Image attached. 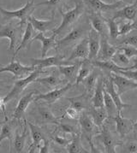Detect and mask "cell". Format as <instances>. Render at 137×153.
<instances>
[{
	"instance_id": "obj_49",
	"label": "cell",
	"mask_w": 137,
	"mask_h": 153,
	"mask_svg": "<svg viewBox=\"0 0 137 153\" xmlns=\"http://www.w3.org/2000/svg\"><path fill=\"white\" fill-rule=\"evenodd\" d=\"M61 2V0H46L41 3H39L36 4V6H40V5H46L48 7H55L57 6L59 3Z\"/></svg>"
},
{
	"instance_id": "obj_35",
	"label": "cell",
	"mask_w": 137,
	"mask_h": 153,
	"mask_svg": "<svg viewBox=\"0 0 137 153\" xmlns=\"http://www.w3.org/2000/svg\"><path fill=\"white\" fill-rule=\"evenodd\" d=\"M2 125L3 126L0 131V146L3 140L8 139L10 141H12L14 138V128L12 125L8 122V120H5Z\"/></svg>"
},
{
	"instance_id": "obj_28",
	"label": "cell",
	"mask_w": 137,
	"mask_h": 153,
	"mask_svg": "<svg viewBox=\"0 0 137 153\" xmlns=\"http://www.w3.org/2000/svg\"><path fill=\"white\" fill-rule=\"evenodd\" d=\"M27 134H28V128H27V125L25 124L22 134H19L18 133H16L14 134V138H13L12 140V151H10V152L17 153L23 152V149H24V146H25Z\"/></svg>"
},
{
	"instance_id": "obj_19",
	"label": "cell",
	"mask_w": 137,
	"mask_h": 153,
	"mask_svg": "<svg viewBox=\"0 0 137 153\" xmlns=\"http://www.w3.org/2000/svg\"><path fill=\"white\" fill-rule=\"evenodd\" d=\"M35 93L36 92H31L28 94L24 95L22 98H21L19 100V103L16 105V109L14 110L13 112L12 117L15 118V119H17V120H20L22 119L24 114H25L26 110L28 109V105L31 104L32 101L34 100V97H35Z\"/></svg>"
},
{
	"instance_id": "obj_20",
	"label": "cell",
	"mask_w": 137,
	"mask_h": 153,
	"mask_svg": "<svg viewBox=\"0 0 137 153\" xmlns=\"http://www.w3.org/2000/svg\"><path fill=\"white\" fill-rule=\"evenodd\" d=\"M118 47L109 43L107 37L101 36L100 38V47L97 57L99 60H111L113 55L117 52Z\"/></svg>"
},
{
	"instance_id": "obj_3",
	"label": "cell",
	"mask_w": 137,
	"mask_h": 153,
	"mask_svg": "<svg viewBox=\"0 0 137 153\" xmlns=\"http://www.w3.org/2000/svg\"><path fill=\"white\" fill-rule=\"evenodd\" d=\"M35 10V5L34 3V0L32 1H28L24 6L16 10L10 11L4 10L0 7V13L4 16L5 20H10L12 18H17L20 20L17 25L22 27L23 25L28 22V20L32 16Z\"/></svg>"
},
{
	"instance_id": "obj_39",
	"label": "cell",
	"mask_w": 137,
	"mask_h": 153,
	"mask_svg": "<svg viewBox=\"0 0 137 153\" xmlns=\"http://www.w3.org/2000/svg\"><path fill=\"white\" fill-rule=\"evenodd\" d=\"M105 20L108 27V34L113 39H118L119 37V27L115 19L105 18Z\"/></svg>"
},
{
	"instance_id": "obj_55",
	"label": "cell",
	"mask_w": 137,
	"mask_h": 153,
	"mask_svg": "<svg viewBox=\"0 0 137 153\" xmlns=\"http://www.w3.org/2000/svg\"><path fill=\"white\" fill-rule=\"evenodd\" d=\"M135 3H136V4H137V0H136V1H135Z\"/></svg>"
},
{
	"instance_id": "obj_57",
	"label": "cell",
	"mask_w": 137,
	"mask_h": 153,
	"mask_svg": "<svg viewBox=\"0 0 137 153\" xmlns=\"http://www.w3.org/2000/svg\"><path fill=\"white\" fill-rule=\"evenodd\" d=\"M0 85H1V83H0Z\"/></svg>"
},
{
	"instance_id": "obj_32",
	"label": "cell",
	"mask_w": 137,
	"mask_h": 153,
	"mask_svg": "<svg viewBox=\"0 0 137 153\" xmlns=\"http://www.w3.org/2000/svg\"><path fill=\"white\" fill-rule=\"evenodd\" d=\"M104 107L108 114V117L113 118L118 112L113 99L110 96V94L105 90V88H104Z\"/></svg>"
},
{
	"instance_id": "obj_27",
	"label": "cell",
	"mask_w": 137,
	"mask_h": 153,
	"mask_svg": "<svg viewBox=\"0 0 137 153\" xmlns=\"http://www.w3.org/2000/svg\"><path fill=\"white\" fill-rule=\"evenodd\" d=\"M88 114L92 117L94 124L99 128H101L104 125L105 121L108 118V114L105 107H100V108L93 107Z\"/></svg>"
},
{
	"instance_id": "obj_12",
	"label": "cell",
	"mask_w": 137,
	"mask_h": 153,
	"mask_svg": "<svg viewBox=\"0 0 137 153\" xmlns=\"http://www.w3.org/2000/svg\"><path fill=\"white\" fill-rule=\"evenodd\" d=\"M63 56L56 55L49 57H42L41 59L37 58H30L29 60L31 61L33 66H36L39 68L48 67H55V66H60L63 64H67L68 62L63 60Z\"/></svg>"
},
{
	"instance_id": "obj_45",
	"label": "cell",
	"mask_w": 137,
	"mask_h": 153,
	"mask_svg": "<svg viewBox=\"0 0 137 153\" xmlns=\"http://www.w3.org/2000/svg\"><path fill=\"white\" fill-rule=\"evenodd\" d=\"M120 44L121 45H130L137 47V33L126 36L123 39H121Z\"/></svg>"
},
{
	"instance_id": "obj_52",
	"label": "cell",
	"mask_w": 137,
	"mask_h": 153,
	"mask_svg": "<svg viewBox=\"0 0 137 153\" xmlns=\"http://www.w3.org/2000/svg\"><path fill=\"white\" fill-rule=\"evenodd\" d=\"M133 130H135L136 132H137V122L136 123H134V128Z\"/></svg>"
},
{
	"instance_id": "obj_37",
	"label": "cell",
	"mask_w": 137,
	"mask_h": 153,
	"mask_svg": "<svg viewBox=\"0 0 137 153\" xmlns=\"http://www.w3.org/2000/svg\"><path fill=\"white\" fill-rule=\"evenodd\" d=\"M35 81H38L41 84H44V85L50 86V87H56L58 85H60L61 83H63L64 80L59 79V77H57L55 74H51V75L43 77V78H37V80Z\"/></svg>"
},
{
	"instance_id": "obj_10",
	"label": "cell",
	"mask_w": 137,
	"mask_h": 153,
	"mask_svg": "<svg viewBox=\"0 0 137 153\" xmlns=\"http://www.w3.org/2000/svg\"><path fill=\"white\" fill-rule=\"evenodd\" d=\"M110 76L112 77L113 84L117 88V91L119 93V95L124 93L127 91L136 88V82L131 80L130 79L125 77L122 74L112 72L110 74Z\"/></svg>"
},
{
	"instance_id": "obj_8",
	"label": "cell",
	"mask_w": 137,
	"mask_h": 153,
	"mask_svg": "<svg viewBox=\"0 0 137 153\" xmlns=\"http://www.w3.org/2000/svg\"><path fill=\"white\" fill-rule=\"evenodd\" d=\"M22 33V27L16 24L14 26L11 23L3 26L0 28V38H7L10 40V46L9 50L13 51L15 48L17 39L21 36Z\"/></svg>"
},
{
	"instance_id": "obj_47",
	"label": "cell",
	"mask_w": 137,
	"mask_h": 153,
	"mask_svg": "<svg viewBox=\"0 0 137 153\" xmlns=\"http://www.w3.org/2000/svg\"><path fill=\"white\" fill-rule=\"evenodd\" d=\"M80 112L78 111V110H76L74 108H72V107H69L68 108L66 111H65V115H66V117L69 118V119H73V120H76V119H78L79 117H80Z\"/></svg>"
},
{
	"instance_id": "obj_36",
	"label": "cell",
	"mask_w": 137,
	"mask_h": 153,
	"mask_svg": "<svg viewBox=\"0 0 137 153\" xmlns=\"http://www.w3.org/2000/svg\"><path fill=\"white\" fill-rule=\"evenodd\" d=\"M67 100L69 101V103H70V107L78 110L80 113L85 110L87 107V99L85 98L84 95L73 98H67Z\"/></svg>"
},
{
	"instance_id": "obj_6",
	"label": "cell",
	"mask_w": 137,
	"mask_h": 153,
	"mask_svg": "<svg viewBox=\"0 0 137 153\" xmlns=\"http://www.w3.org/2000/svg\"><path fill=\"white\" fill-rule=\"evenodd\" d=\"M87 31L88 29H87V25H80V26L75 27L66 36L63 37L59 41H57V46L64 47L69 45H72L73 43H75L76 41L80 40L85 37Z\"/></svg>"
},
{
	"instance_id": "obj_40",
	"label": "cell",
	"mask_w": 137,
	"mask_h": 153,
	"mask_svg": "<svg viewBox=\"0 0 137 153\" xmlns=\"http://www.w3.org/2000/svg\"><path fill=\"white\" fill-rule=\"evenodd\" d=\"M137 28V22L136 21H132L124 23L121 27H119V36L127 35L129 33H130L133 30Z\"/></svg>"
},
{
	"instance_id": "obj_26",
	"label": "cell",
	"mask_w": 137,
	"mask_h": 153,
	"mask_svg": "<svg viewBox=\"0 0 137 153\" xmlns=\"http://www.w3.org/2000/svg\"><path fill=\"white\" fill-rule=\"evenodd\" d=\"M88 60V59H87ZM90 62V64L94 67L97 68L101 70H105V71H108L110 73H116L118 70L123 69L124 68H121L118 66L117 64H115L112 60H88Z\"/></svg>"
},
{
	"instance_id": "obj_7",
	"label": "cell",
	"mask_w": 137,
	"mask_h": 153,
	"mask_svg": "<svg viewBox=\"0 0 137 153\" xmlns=\"http://www.w3.org/2000/svg\"><path fill=\"white\" fill-rule=\"evenodd\" d=\"M36 68H37L36 66H33V65L32 66H24L20 62L15 61L14 58H12L10 64L0 68V74L4 73V72H10V73H12L16 77L21 78V77H23L26 74L31 73L32 71H34Z\"/></svg>"
},
{
	"instance_id": "obj_30",
	"label": "cell",
	"mask_w": 137,
	"mask_h": 153,
	"mask_svg": "<svg viewBox=\"0 0 137 153\" xmlns=\"http://www.w3.org/2000/svg\"><path fill=\"white\" fill-rule=\"evenodd\" d=\"M39 113L41 117L42 123L45 124H55L57 125L59 124V118L55 117L53 113L48 108L46 107H39Z\"/></svg>"
},
{
	"instance_id": "obj_5",
	"label": "cell",
	"mask_w": 137,
	"mask_h": 153,
	"mask_svg": "<svg viewBox=\"0 0 137 153\" xmlns=\"http://www.w3.org/2000/svg\"><path fill=\"white\" fill-rule=\"evenodd\" d=\"M101 132L98 136H96V139L103 144L105 148V152L106 153H116V148L118 146H122V143H120L117 138L113 135L112 132L106 126L101 127Z\"/></svg>"
},
{
	"instance_id": "obj_14",
	"label": "cell",
	"mask_w": 137,
	"mask_h": 153,
	"mask_svg": "<svg viewBox=\"0 0 137 153\" xmlns=\"http://www.w3.org/2000/svg\"><path fill=\"white\" fill-rule=\"evenodd\" d=\"M57 35L55 33H53L52 35L49 38L45 37L44 35V33H37L35 36L32 39L31 44L38 40L40 41L42 44V47H41V57H45V56L47 55V52L51 49H56V47L57 46L56 40Z\"/></svg>"
},
{
	"instance_id": "obj_38",
	"label": "cell",
	"mask_w": 137,
	"mask_h": 153,
	"mask_svg": "<svg viewBox=\"0 0 137 153\" xmlns=\"http://www.w3.org/2000/svg\"><path fill=\"white\" fill-rule=\"evenodd\" d=\"M115 64H117L118 66L121 68H126L130 63V59L129 57H127L126 56L120 51L118 49L117 52L113 55V56L111 59Z\"/></svg>"
},
{
	"instance_id": "obj_51",
	"label": "cell",
	"mask_w": 137,
	"mask_h": 153,
	"mask_svg": "<svg viewBox=\"0 0 137 153\" xmlns=\"http://www.w3.org/2000/svg\"><path fill=\"white\" fill-rule=\"evenodd\" d=\"M127 69H137V56L136 58L134 60V64L130 66V67H126L124 68L122 70H127Z\"/></svg>"
},
{
	"instance_id": "obj_11",
	"label": "cell",
	"mask_w": 137,
	"mask_h": 153,
	"mask_svg": "<svg viewBox=\"0 0 137 153\" xmlns=\"http://www.w3.org/2000/svg\"><path fill=\"white\" fill-rule=\"evenodd\" d=\"M83 2L96 12H106L110 10H114L125 5L124 2L121 0L113 4H106L102 0H83Z\"/></svg>"
},
{
	"instance_id": "obj_29",
	"label": "cell",
	"mask_w": 137,
	"mask_h": 153,
	"mask_svg": "<svg viewBox=\"0 0 137 153\" xmlns=\"http://www.w3.org/2000/svg\"><path fill=\"white\" fill-rule=\"evenodd\" d=\"M33 34H34V27H33L31 23L29 22H27V27H26L25 32H24L23 37H22V39L21 43L19 45V46L17 47L16 51V52L14 53L13 58H15V56L18 53L19 51H21L22 49L25 48L28 45V46L31 45V40L32 39H33Z\"/></svg>"
},
{
	"instance_id": "obj_44",
	"label": "cell",
	"mask_w": 137,
	"mask_h": 153,
	"mask_svg": "<svg viewBox=\"0 0 137 153\" xmlns=\"http://www.w3.org/2000/svg\"><path fill=\"white\" fill-rule=\"evenodd\" d=\"M60 129L62 130L63 133H66V134H79V131L78 129L75 128L74 126H71L69 124H65V123H59L58 124Z\"/></svg>"
},
{
	"instance_id": "obj_53",
	"label": "cell",
	"mask_w": 137,
	"mask_h": 153,
	"mask_svg": "<svg viewBox=\"0 0 137 153\" xmlns=\"http://www.w3.org/2000/svg\"><path fill=\"white\" fill-rule=\"evenodd\" d=\"M121 1H123L124 3H130V2H131V0H121Z\"/></svg>"
},
{
	"instance_id": "obj_1",
	"label": "cell",
	"mask_w": 137,
	"mask_h": 153,
	"mask_svg": "<svg viewBox=\"0 0 137 153\" xmlns=\"http://www.w3.org/2000/svg\"><path fill=\"white\" fill-rule=\"evenodd\" d=\"M84 10H85L84 4L81 2L75 3V8L66 12H63L62 8H60L59 12L62 16V22L57 27L52 31V33H55L57 36L61 35L63 33H64L71 25L74 24L75 22L80 18V16L83 14Z\"/></svg>"
},
{
	"instance_id": "obj_18",
	"label": "cell",
	"mask_w": 137,
	"mask_h": 153,
	"mask_svg": "<svg viewBox=\"0 0 137 153\" xmlns=\"http://www.w3.org/2000/svg\"><path fill=\"white\" fill-rule=\"evenodd\" d=\"M100 34L93 29L92 27L89 30L88 33V48H89V54H88V60H94L97 58L100 47Z\"/></svg>"
},
{
	"instance_id": "obj_2",
	"label": "cell",
	"mask_w": 137,
	"mask_h": 153,
	"mask_svg": "<svg viewBox=\"0 0 137 153\" xmlns=\"http://www.w3.org/2000/svg\"><path fill=\"white\" fill-rule=\"evenodd\" d=\"M44 73H45V72L42 70V68H39L37 67L36 69H34V71H32L31 73H29V74L26 78L17 80L15 83L11 91L7 94L6 96L4 97V98H3L4 104H6L9 101L12 100L15 98H16L18 95H20L22 92L24 91V89L27 86H28L29 84H31L32 82H34L35 80H37V78H39V76L41 74Z\"/></svg>"
},
{
	"instance_id": "obj_13",
	"label": "cell",
	"mask_w": 137,
	"mask_h": 153,
	"mask_svg": "<svg viewBox=\"0 0 137 153\" xmlns=\"http://www.w3.org/2000/svg\"><path fill=\"white\" fill-rule=\"evenodd\" d=\"M112 119L116 123V129L121 138H124L129 134L134 128V122L130 119L122 117L121 111H118Z\"/></svg>"
},
{
	"instance_id": "obj_4",
	"label": "cell",
	"mask_w": 137,
	"mask_h": 153,
	"mask_svg": "<svg viewBox=\"0 0 137 153\" xmlns=\"http://www.w3.org/2000/svg\"><path fill=\"white\" fill-rule=\"evenodd\" d=\"M79 120V124L81 127V130L82 134L84 135L87 139V140L88 141L90 147H91V152H100V151H98L94 146L93 143V137H94V130H95V127L96 125L94 124V121L92 119V117H90L89 114H87L86 112L81 111L80 114V117L78 118Z\"/></svg>"
},
{
	"instance_id": "obj_31",
	"label": "cell",
	"mask_w": 137,
	"mask_h": 153,
	"mask_svg": "<svg viewBox=\"0 0 137 153\" xmlns=\"http://www.w3.org/2000/svg\"><path fill=\"white\" fill-rule=\"evenodd\" d=\"M67 152L68 153H88L84 147L82 146L81 141V137L79 134H75V137L71 140L67 146Z\"/></svg>"
},
{
	"instance_id": "obj_50",
	"label": "cell",
	"mask_w": 137,
	"mask_h": 153,
	"mask_svg": "<svg viewBox=\"0 0 137 153\" xmlns=\"http://www.w3.org/2000/svg\"><path fill=\"white\" fill-rule=\"evenodd\" d=\"M0 109L1 110L4 112V118H5V120H8V117L6 116V110H5V104H4V99H2V98H0Z\"/></svg>"
},
{
	"instance_id": "obj_56",
	"label": "cell",
	"mask_w": 137,
	"mask_h": 153,
	"mask_svg": "<svg viewBox=\"0 0 137 153\" xmlns=\"http://www.w3.org/2000/svg\"><path fill=\"white\" fill-rule=\"evenodd\" d=\"M136 88H137V83H136Z\"/></svg>"
},
{
	"instance_id": "obj_22",
	"label": "cell",
	"mask_w": 137,
	"mask_h": 153,
	"mask_svg": "<svg viewBox=\"0 0 137 153\" xmlns=\"http://www.w3.org/2000/svg\"><path fill=\"white\" fill-rule=\"evenodd\" d=\"M26 123H28V126L31 131L32 140H33V143H32L31 146L29 148L28 152H37L36 150H39V147L40 146L41 142L45 140L43 132H42L40 128H39L38 126L33 124L30 122H26Z\"/></svg>"
},
{
	"instance_id": "obj_54",
	"label": "cell",
	"mask_w": 137,
	"mask_h": 153,
	"mask_svg": "<svg viewBox=\"0 0 137 153\" xmlns=\"http://www.w3.org/2000/svg\"><path fill=\"white\" fill-rule=\"evenodd\" d=\"M4 121H5V120H4ZM4 121H0V125H2L3 123H4Z\"/></svg>"
},
{
	"instance_id": "obj_16",
	"label": "cell",
	"mask_w": 137,
	"mask_h": 153,
	"mask_svg": "<svg viewBox=\"0 0 137 153\" xmlns=\"http://www.w3.org/2000/svg\"><path fill=\"white\" fill-rule=\"evenodd\" d=\"M28 22H29L33 26L34 29L39 31V33H45L48 31H52L57 27V22L54 18L51 20H39L31 16Z\"/></svg>"
},
{
	"instance_id": "obj_17",
	"label": "cell",
	"mask_w": 137,
	"mask_h": 153,
	"mask_svg": "<svg viewBox=\"0 0 137 153\" xmlns=\"http://www.w3.org/2000/svg\"><path fill=\"white\" fill-rule=\"evenodd\" d=\"M89 54V48H88V39L87 37H84L81 40L75 45V47L71 51L70 55L65 61L68 62L75 60L76 58H82L87 59Z\"/></svg>"
},
{
	"instance_id": "obj_33",
	"label": "cell",
	"mask_w": 137,
	"mask_h": 153,
	"mask_svg": "<svg viewBox=\"0 0 137 153\" xmlns=\"http://www.w3.org/2000/svg\"><path fill=\"white\" fill-rule=\"evenodd\" d=\"M91 66L92 65L90 64V62L87 59L84 62H81V66L79 68L78 73L76 75V79H75V84L76 85H79L81 82H82L87 78L88 74L91 73V71H92Z\"/></svg>"
},
{
	"instance_id": "obj_25",
	"label": "cell",
	"mask_w": 137,
	"mask_h": 153,
	"mask_svg": "<svg viewBox=\"0 0 137 153\" xmlns=\"http://www.w3.org/2000/svg\"><path fill=\"white\" fill-rule=\"evenodd\" d=\"M93 107H104V80L99 77L94 88V96L92 98Z\"/></svg>"
},
{
	"instance_id": "obj_34",
	"label": "cell",
	"mask_w": 137,
	"mask_h": 153,
	"mask_svg": "<svg viewBox=\"0 0 137 153\" xmlns=\"http://www.w3.org/2000/svg\"><path fill=\"white\" fill-rule=\"evenodd\" d=\"M98 79H99V71L97 69H94V70H92L87 78L82 81L84 82L86 91L88 94H91L94 91Z\"/></svg>"
},
{
	"instance_id": "obj_9",
	"label": "cell",
	"mask_w": 137,
	"mask_h": 153,
	"mask_svg": "<svg viewBox=\"0 0 137 153\" xmlns=\"http://www.w3.org/2000/svg\"><path fill=\"white\" fill-rule=\"evenodd\" d=\"M72 86H73L72 83L68 82L66 84V86H63L62 88H57V89H54L51 92H47V93H44V94H38L34 101L44 100L48 104H54L58 99H60L62 97H63L68 92V90L72 87Z\"/></svg>"
},
{
	"instance_id": "obj_24",
	"label": "cell",
	"mask_w": 137,
	"mask_h": 153,
	"mask_svg": "<svg viewBox=\"0 0 137 153\" xmlns=\"http://www.w3.org/2000/svg\"><path fill=\"white\" fill-rule=\"evenodd\" d=\"M137 16V4L134 3L129 5L123 7L121 10L115 13L113 19H126L128 21H135Z\"/></svg>"
},
{
	"instance_id": "obj_43",
	"label": "cell",
	"mask_w": 137,
	"mask_h": 153,
	"mask_svg": "<svg viewBox=\"0 0 137 153\" xmlns=\"http://www.w3.org/2000/svg\"><path fill=\"white\" fill-rule=\"evenodd\" d=\"M117 74H122L125 77L130 79L131 80L135 81L137 83V69H127V70H118Z\"/></svg>"
},
{
	"instance_id": "obj_23",
	"label": "cell",
	"mask_w": 137,
	"mask_h": 153,
	"mask_svg": "<svg viewBox=\"0 0 137 153\" xmlns=\"http://www.w3.org/2000/svg\"><path fill=\"white\" fill-rule=\"evenodd\" d=\"M81 64V62H77L75 64H72V65H66V64L60 65L58 66V71L62 75L64 76L65 80L73 84L74 82H75L76 75H77Z\"/></svg>"
},
{
	"instance_id": "obj_41",
	"label": "cell",
	"mask_w": 137,
	"mask_h": 153,
	"mask_svg": "<svg viewBox=\"0 0 137 153\" xmlns=\"http://www.w3.org/2000/svg\"><path fill=\"white\" fill-rule=\"evenodd\" d=\"M118 49L120 50L127 57L131 59L134 56H137V47H135L133 45H124L121 47H118Z\"/></svg>"
},
{
	"instance_id": "obj_48",
	"label": "cell",
	"mask_w": 137,
	"mask_h": 153,
	"mask_svg": "<svg viewBox=\"0 0 137 153\" xmlns=\"http://www.w3.org/2000/svg\"><path fill=\"white\" fill-rule=\"evenodd\" d=\"M49 146H50V141L48 140H44L43 143L40 144L39 147V153H48L49 152Z\"/></svg>"
},
{
	"instance_id": "obj_42",
	"label": "cell",
	"mask_w": 137,
	"mask_h": 153,
	"mask_svg": "<svg viewBox=\"0 0 137 153\" xmlns=\"http://www.w3.org/2000/svg\"><path fill=\"white\" fill-rule=\"evenodd\" d=\"M124 146V150L122 151V152L127 153H136L137 152V141L131 140L125 142L124 145L122 144Z\"/></svg>"
},
{
	"instance_id": "obj_46",
	"label": "cell",
	"mask_w": 137,
	"mask_h": 153,
	"mask_svg": "<svg viewBox=\"0 0 137 153\" xmlns=\"http://www.w3.org/2000/svg\"><path fill=\"white\" fill-rule=\"evenodd\" d=\"M52 140L54 141L56 144H57L60 146H67L68 143L71 141V140H67L64 137L59 136V135H55L54 137H52Z\"/></svg>"
},
{
	"instance_id": "obj_21",
	"label": "cell",
	"mask_w": 137,
	"mask_h": 153,
	"mask_svg": "<svg viewBox=\"0 0 137 153\" xmlns=\"http://www.w3.org/2000/svg\"><path fill=\"white\" fill-rule=\"evenodd\" d=\"M89 21L91 23V27L96 31L100 36L107 37L108 27L105 17H103L99 13H93L89 16Z\"/></svg>"
},
{
	"instance_id": "obj_15",
	"label": "cell",
	"mask_w": 137,
	"mask_h": 153,
	"mask_svg": "<svg viewBox=\"0 0 137 153\" xmlns=\"http://www.w3.org/2000/svg\"><path fill=\"white\" fill-rule=\"evenodd\" d=\"M104 88L106 90V92H108L110 94V96L112 97V98L113 99L114 103L116 104L117 108H118V111H121L127 108V107H130V104H127L124 103L121 99V97L119 95V93L117 91L116 87L113 84V81H112V79L111 76H109V78L107 80H104Z\"/></svg>"
}]
</instances>
